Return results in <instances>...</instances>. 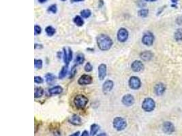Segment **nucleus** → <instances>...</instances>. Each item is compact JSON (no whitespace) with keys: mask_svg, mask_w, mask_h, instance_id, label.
Instances as JSON below:
<instances>
[{"mask_svg":"<svg viewBox=\"0 0 182 136\" xmlns=\"http://www.w3.org/2000/svg\"><path fill=\"white\" fill-rule=\"evenodd\" d=\"M131 68L135 72H139V71L143 70L144 65L141 61L136 60L131 65Z\"/></svg>","mask_w":182,"mask_h":136,"instance_id":"obj_11","label":"nucleus"},{"mask_svg":"<svg viewBox=\"0 0 182 136\" xmlns=\"http://www.w3.org/2000/svg\"><path fill=\"white\" fill-rule=\"evenodd\" d=\"M165 90H166L165 85L163 83H161V82L156 84V86L154 87V92L158 96L162 95L164 94V93L165 92Z\"/></svg>","mask_w":182,"mask_h":136,"instance_id":"obj_14","label":"nucleus"},{"mask_svg":"<svg viewBox=\"0 0 182 136\" xmlns=\"http://www.w3.org/2000/svg\"><path fill=\"white\" fill-rule=\"evenodd\" d=\"M61 1H63V2H64V1H66V0H61Z\"/></svg>","mask_w":182,"mask_h":136,"instance_id":"obj_48","label":"nucleus"},{"mask_svg":"<svg viewBox=\"0 0 182 136\" xmlns=\"http://www.w3.org/2000/svg\"><path fill=\"white\" fill-rule=\"evenodd\" d=\"M45 31H46V33L49 36H53L55 35V29L53 28L51 26H48L45 29Z\"/></svg>","mask_w":182,"mask_h":136,"instance_id":"obj_25","label":"nucleus"},{"mask_svg":"<svg viewBox=\"0 0 182 136\" xmlns=\"http://www.w3.org/2000/svg\"><path fill=\"white\" fill-rule=\"evenodd\" d=\"M88 99L83 95H78L74 98V103L77 108H84L87 104Z\"/></svg>","mask_w":182,"mask_h":136,"instance_id":"obj_3","label":"nucleus"},{"mask_svg":"<svg viewBox=\"0 0 182 136\" xmlns=\"http://www.w3.org/2000/svg\"><path fill=\"white\" fill-rule=\"evenodd\" d=\"M155 107H156V103H155L153 99L150 97L145 99L143 103H142V108L143 109V110L148 112L153 111L155 109Z\"/></svg>","mask_w":182,"mask_h":136,"instance_id":"obj_4","label":"nucleus"},{"mask_svg":"<svg viewBox=\"0 0 182 136\" xmlns=\"http://www.w3.org/2000/svg\"><path fill=\"white\" fill-rule=\"evenodd\" d=\"M79 135H80V131H76L75 133H72V134H71L69 136H79Z\"/></svg>","mask_w":182,"mask_h":136,"instance_id":"obj_40","label":"nucleus"},{"mask_svg":"<svg viewBox=\"0 0 182 136\" xmlns=\"http://www.w3.org/2000/svg\"><path fill=\"white\" fill-rule=\"evenodd\" d=\"M97 136H108V135H107L106 133H99Z\"/></svg>","mask_w":182,"mask_h":136,"instance_id":"obj_43","label":"nucleus"},{"mask_svg":"<svg viewBox=\"0 0 182 136\" xmlns=\"http://www.w3.org/2000/svg\"><path fill=\"white\" fill-rule=\"evenodd\" d=\"M154 57V54L151 51H144L142 52L140 54V57L141 58L142 60L145 61H150Z\"/></svg>","mask_w":182,"mask_h":136,"instance_id":"obj_16","label":"nucleus"},{"mask_svg":"<svg viewBox=\"0 0 182 136\" xmlns=\"http://www.w3.org/2000/svg\"><path fill=\"white\" fill-rule=\"evenodd\" d=\"M92 70H93V66L92 65V64H91L89 62H87L85 66V71H87V72H90V71H92Z\"/></svg>","mask_w":182,"mask_h":136,"instance_id":"obj_31","label":"nucleus"},{"mask_svg":"<svg viewBox=\"0 0 182 136\" xmlns=\"http://www.w3.org/2000/svg\"><path fill=\"white\" fill-rule=\"evenodd\" d=\"M68 122L70 123L75 125V126H79L82 124V121L81 117L79 116L76 115V114H74L71 117H70L68 119Z\"/></svg>","mask_w":182,"mask_h":136,"instance_id":"obj_15","label":"nucleus"},{"mask_svg":"<svg viewBox=\"0 0 182 136\" xmlns=\"http://www.w3.org/2000/svg\"><path fill=\"white\" fill-rule=\"evenodd\" d=\"M42 61L41 59H35L34 60V65L35 68L38 70H41L42 68Z\"/></svg>","mask_w":182,"mask_h":136,"instance_id":"obj_28","label":"nucleus"},{"mask_svg":"<svg viewBox=\"0 0 182 136\" xmlns=\"http://www.w3.org/2000/svg\"><path fill=\"white\" fill-rule=\"evenodd\" d=\"M84 0H70L71 3H77V2H83Z\"/></svg>","mask_w":182,"mask_h":136,"instance_id":"obj_42","label":"nucleus"},{"mask_svg":"<svg viewBox=\"0 0 182 136\" xmlns=\"http://www.w3.org/2000/svg\"><path fill=\"white\" fill-rule=\"evenodd\" d=\"M113 126L114 129H116L117 131H122L126 128L127 122L122 117L117 116L113 119Z\"/></svg>","mask_w":182,"mask_h":136,"instance_id":"obj_2","label":"nucleus"},{"mask_svg":"<svg viewBox=\"0 0 182 136\" xmlns=\"http://www.w3.org/2000/svg\"><path fill=\"white\" fill-rule=\"evenodd\" d=\"M73 21L74 24L79 27H82L84 24L83 19L82 17H80V16H76V17L74 18Z\"/></svg>","mask_w":182,"mask_h":136,"instance_id":"obj_22","label":"nucleus"},{"mask_svg":"<svg viewBox=\"0 0 182 136\" xmlns=\"http://www.w3.org/2000/svg\"><path fill=\"white\" fill-rule=\"evenodd\" d=\"M99 130H100V126L98 125L92 124L90 127V136H95Z\"/></svg>","mask_w":182,"mask_h":136,"instance_id":"obj_18","label":"nucleus"},{"mask_svg":"<svg viewBox=\"0 0 182 136\" xmlns=\"http://www.w3.org/2000/svg\"><path fill=\"white\" fill-rule=\"evenodd\" d=\"M171 1L172 2V3H173L174 4H176L178 2L179 0H171Z\"/></svg>","mask_w":182,"mask_h":136,"instance_id":"obj_46","label":"nucleus"},{"mask_svg":"<svg viewBox=\"0 0 182 136\" xmlns=\"http://www.w3.org/2000/svg\"><path fill=\"white\" fill-rule=\"evenodd\" d=\"M154 42V36L150 31L146 32L143 35V38H142V42H143V44L146 45L148 46H151V45H153Z\"/></svg>","mask_w":182,"mask_h":136,"instance_id":"obj_5","label":"nucleus"},{"mask_svg":"<svg viewBox=\"0 0 182 136\" xmlns=\"http://www.w3.org/2000/svg\"><path fill=\"white\" fill-rule=\"evenodd\" d=\"M176 23L178 24L179 25H182V16H179L176 19Z\"/></svg>","mask_w":182,"mask_h":136,"instance_id":"obj_37","label":"nucleus"},{"mask_svg":"<svg viewBox=\"0 0 182 136\" xmlns=\"http://www.w3.org/2000/svg\"><path fill=\"white\" fill-rule=\"evenodd\" d=\"M54 136H61V133L59 131H55L54 132Z\"/></svg>","mask_w":182,"mask_h":136,"instance_id":"obj_41","label":"nucleus"},{"mask_svg":"<svg viewBox=\"0 0 182 136\" xmlns=\"http://www.w3.org/2000/svg\"><path fill=\"white\" fill-rule=\"evenodd\" d=\"M136 4H137V6L141 8H143L146 6V3L143 0H138L137 2H136Z\"/></svg>","mask_w":182,"mask_h":136,"instance_id":"obj_33","label":"nucleus"},{"mask_svg":"<svg viewBox=\"0 0 182 136\" xmlns=\"http://www.w3.org/2000/svg\"><path fill=\"white\" fill-rule=\"evenodd\" d=\"M162 130L167 134H172L175 132V129L174 125L171 122L166 121L162 125Z\"/></svg>","mask_w":182,"mask_h":136,"instance_id":"obj_8","label":"nucleus"},{"mask_svg":"<svg viewBox=\"0 0 182 136\" xmlns=\"http://www.w3.org/2000/svg\"><path fill=\"white\" fill-rule=\"evenodd\" d=\"M34 31H35V35H39L41 33L42 29L40 26L38 25H35L34 27Z\"/></svg>","mask_w":182,"mask_h":136,"instance_id":"obj_32","label":"nucleus"},{"mask_svg":"<svg viewBox=\"0 0 182 136\" xmlns=\"http://www.w3.org/2000/svg\"><path fill=\"white\" fill-rule=\"evenodd\" d=\"M145 1L149 2H156V0H145Z\"/></svg>","mask_w":182,"mask_h":136,"instance_id":"obj_47","label":"nucleus"},{"mask_svg":"<svg viewBox=\"0 0 182 136\" xmlns=\"http://www.w3.org/2000/svg\"><path fill=\"white\" fill-rule=\"evenodd\" d=\"M48 12H52L53 14H55L56 12L57 11V5L56 4H52L50 5V6L48 8Z\"/></svg>","mask_w":182,"mask_h":136,"instance_id":"obj_29","label":"nucleus"},{"mask_svg":"<svg viewBox=\"0 0 182 136\" xmlns=\"http://www.w3.org/2000/svg\"><path fill=\"white\" fill-rule=\"evenodd\" d=\"M128 36H129V33H128L127 29L125 28H121L117 32V40L120 42H125L128 40Z\"/></svg>","mask_w":182,"mask_h":136,"instance_id":"obj_7","label":"nucleus"},{"mask_svg":"<svg viewBox=\"0 0 182 136\" xmlns=\"http://www.w3.org/2000/svg\"><path fill=\"white\" fill-rule=\"evenodd\" d=\"M68 61L69 62L72 60V50L70 49V48H69L68 49Z\"/></svg>","mask_w":182,"mask_h":136,"instance_id":"obj_36","label":"nucleus"},{"mask_svg":"<svg viewBox=\"0 0 182 136\" xmlns=\"http://www.w3.org/2000/svg\"><path fill=\"white\" fill-rule=\"evenodd\" d=\"M96 41H97V44L99 49L101 50H103V51L109 50L113 46V40L110 37L105 35V34L99 35L96 38Z\"/></svg>","mask_w":182,"mask_h":136,"instance_id":"obj_1","label":"nucleus"},{"mask_svg":"<svg viewBox=\"0 0 182 136\" xmlns=\"http://www.w3.org/2000/svg\"><path fill=\"white\" fill-rule=\"evenodd\" d=\"M138 14L139 17L142 18L147 17L149 14V10L148 9H141L138 12Z\"/></svg>","mask_w":182,"mask_h":136,"instance_id":"obj_27","label":"nucleus"},{"mask_svg":"<svg viewBox=\"0 0 182 136\" xmlns=\"http://www.w3.org/2000/svg\"><path fill=\"white\" fill-rule=\"evenodd\" d=\"M89 135L90 134L89 133V132H88L87 130H85L82 132V134L81 135V136H89Z\"/></svg>","mask_w":182,"mask_h":136,"instance_id":"obj_38","label":"nucleus"},{"mask_svg":"<svg viewBox=\"0 0 182 136\" xmlns=\"http://www.w3.org/2000/svg\"><path fill=\"white\" fill-rule=\"evenodd\" d=\"M34 81L37 84H42L43 83V79H42L41 76H35L34 77Z\"/></svg>","mask_w":182,"mask_h":136,"instance_id":"obj_34","label":"nucleus"},{"mask_svg":"<svg viewBox=\"0 0 182 136\" xmlns=\"http://www.w3.org/2000/svg\"><path fill=\"white\" fill-rule=\"evenodd\" d=\"M44 94V90L41 87L36 88L35 89V93H34V97L35 98H40Z\"/></svg>","mask_w":182,"mask_h":136,"instance_id":"obj_24","label":"nucleus"},{"mask_svg":"<svg viewBox=\"0 0 182 136\" xmlns=\"http://www.w3.org/2000/svg\"><path fill=\"white\" fill-rule=\"evenodd\" d=\"M62 91H63V89L62 87L60 86H55L49 90V93L50 95L61 94V93H62Z\"/></svg>","mask_w":182,"mask_h":136,"instance_id":"obj_17","label":"nucleus"},{"mask_svg":"<svg viewBox=\"0 0 182 136\" xmlns=\"http://www.w3.org/2000/svg\"><path fill=\"white\" fill-rule=\"evenodd\" d=\"M43 48V46H42V44H35V49H42Z\"/></svg>","mask_w":182,"mask_h":136,"instance_id":"obj_39","label":"nucleus"},{"mask_svg":"<svg viewBox=\"0 0 182 136\" xmlns=\"http://www.w3.org/2000/svg\"><path fill=\"white\" fill-rule=\"evenodd\" d=\"M92 81H93V79L92 78V76L84 74V75H83L80 77L78 81V83L81 85H87V84H92Z\"/></svg>","mask_w":182,"mask_h":136,"instance_id":"obj_10","label":"nucleus"},{"mask_svg":"<svg viewBox=\"0 0 182 136\" xmlns=\"http://www.w3.org/2000/svg\"><path fill=\"white\" fill-rule=\"evenodd\" d=\"M61 55H62V52H57V57H58V58H61Z\"/></svg>","mask_w":182,"mask_h":136,"instance_id":"obj_45","label":"nucleus"},{"mask_svg":"<svg viewBox=\"0 0 182 136\" xmlns=\"http://www.w3.org/2000/svg\"><path fill=\"white\" fill-rule=\"evenodd\" d=\"M76 73V70L75 68V66H74L73 68H72V70L70 71V78H73V77L75 76V74Z\"/></svg>","mask_w":182,"mask_h":136,"instance_id":"obj_35","label":"nucleus"},{"mask_svg":"<svg viewBox=\"0 0 182 136\" xmlns=\"http://www.w3.org/2000/svg\"><path fill=\"white\" fill-rule=\"evenodd\" d=\"M122 103L124 106L129 107V106H131L134 104V103H135V98H134L132 95L127 94L123 97Z\"/></svg>","mask_w":182,"mask_h":136,"instance_id":"obj_9","label":"nucleus"},{"mask_svg":"<svg viewBox=\"0 0 182 136\" xmlns=\"http://www.w3.org/2000/svg\"><path fill=\"white\" fill-rule=\"evenodd\" d=\"M63 61H64V62H65V63H66V65H68L69 61H68V52H67L65 48H63Z\"/></svg>","mask_w":182,"mask_h":136,"instance_id":"obj_30","label":"nucleus"},{"mask_svg":"<svg viewBox=\"0 0 182 136\" xmlns=\"http://www.w3.org/2000/svg\"><path fill=\"white\" fill-rule=\"evenodd\" d=\"M68 65L63 66L60 70V74H59V78L63 79V78H65L67 73H68Z\"/></svg>","mask_w":182,"mask_h":136,"instance_id":"obj_20","label":"nucleus"},{"mask_svg":"<svg viewBox=\"0 0 182 136\" xmlns=\"http://www.w3.org/2000/svg\"><path fill=\"white\" fill-rule=\"evenodd\" d=\"M91 15H92V12H91V10L89 9L83 10L81 12V16L82 18H87L90 17Z\"/></svg>","mask_w":182,"mask_h":136,"instance_id":"obj_26","label":"nucleus"},{"mask_svg":"<svg viewBox=\"0 0 182 136\" xmlns=\"http://www.w3.org/2000/svg\"><path fill=\"white\" fill-rule=\"evenodd\" d=\"M174 38L176 41H182V29H177L174 34Z\"/></svg>","mask_w":182,"mask_h":136,"instance_id":"obj_23","label":"nucleus"},{"mask_svg":"<svg viewBox=\"0 0 182 136\" xmlns=\"http://www.w3.org/2000/svg\"><path fill=\"white\" fill-rule=\"evenodd\" d=\"M85 61V56L83 53H79L76 55L74 62L76 63V65H81L84 63Z\"/></svg>","mask_w":182,"mask_h":136,"instance_id":"obj_19","label":"nucleus"},{"mask_svg":"<svg viewBox=\"0 0 182 136\" xmlns=\"http://www.w3.org/2000/svg\"><path fill=\"white\" fill-rule=\"evenodd\" d=\"M113 86H114L113 82L111 81V80H107V81H106L104 82V84L102 85L103 93H107L111 91V90L113 89Z\"/></svg>","mask_w":182,"mask_h":136,"instance_id":"obj_13","label":"nucleus"},{"mask_svg":"<svg viewBox=\"0 0 182 136\" xmlns=\"http://www.w3.org/2000/svg\"><path fill=\"white\" fill-rule=\"evenodd\" d=\"M45 79H46V81L48 84H52L55 81L56 77L51 73H47L45 75Z\"/></svg>","mask_w":182,"mask_h":136,"instance_id":"obj_21","label":"nucleus"},{"mask_svg":"<svg viewBox=\"0 0 182 136\" xmlns=\"http://www.w3.org/2000/svg\"><path fill=\"white\" fill-rule=\"evenodd\" d=\"M129 87L133 90H138L141 87V82L137 76H132L129 80Z\"/></svg>","mask_w":182,"mask_h":136,"instance_id":"obj_6","label":"nucleus"},{"mask_svg":"<svg viewBox=\"0 0 182 136\" xmlns=\"http://www.w3.org/2000/svg\"><path fill=\"white\" fill-rule=\"evenodd\" d=\"M106 65L105 64H100L98 67V77L100 81H102L106 76Z\"/></svg>","mask_w":182,"mask_h":136,"instance_id":"obj_12","label":"nucleus"},{"mask_svg":"<svg viewBox=\"0 0 182 136\" xmlns=\"http://www.w3.org/2000/svg\"><path fill=\"white\" fill-rule=\"evenodd\" d=\"M47 1L48 0H38L39 3H41V4H44V3H45V2H47Z\"/></svg>","mask_w":182,"mask_h":136,"instance_id":"obj_44","label":"nucleus"}]
</instances>
